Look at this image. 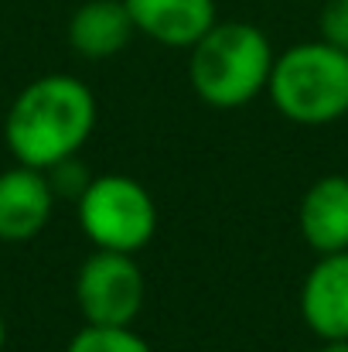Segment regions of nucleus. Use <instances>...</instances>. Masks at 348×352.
I'll list each match as a JSON object with an SVG mask.
<instances>
[{"label":"nucleus","mask_w":348,"mask_h":352,"mask_svg":"<svg viewBox=\"0 0 348 352\" xmlns=\"http://www.w3.org/2000/svg\"><path fill=\"white\" fill-rule=\"evenodd\" d=\"M96 113V96L82 79L48 72L14 96L3 117V144L17 164L48 171L86 147Z\"/></svg>","instance_id":"obj_1"},{"label":"nucleus","mask_w":348,"mask_h":352,"mask_svg":"<svg viewBox=\"0 0 348 352\" xmlns=\"http://www.w3.org/2000/svg\"><path fill=\"white\" fill-rule=\"evenodd\" d=\"M277 52L263 28L249 21H216L188 48V79L195 96L212 110H242L266 93Z\"/></svg>","instance_id":"obj_2"},{"label":"nucleus","mask_w":348,"mask_h":352,"mask_svg":"<svg viewBox=\"0 0 348 352\" xmlns=\"http://www.w3.org/2000/svg\"><path fill=\"white\" fill-rule=\"evenodd\" d=\"M266 96L273 110L301 126L348 117V52L314 38L277 55Z\"/></svg>","instance_id":"obj_3"},{"label":"nucleus","mask_w":348,"mask_h":352,"mask_svg":"<svg viewBox=\"0 0 348 352\" xmlns=\"http://www.w3.org/2000/svg\"><path fill=\"white\" fill-rule=\"evenodd\" d=\"M76 216L93 250L140 253L157 236V202L130 175H96L76 202Z\"/></svg>","instance_id":"obj_4"},{"label":"nucleus","mask_w":348,"mask_h":352,"mask_svg":"<svg viewBox=\"0 0 348 352\" xmlns=\"http://www.w3.org/2000/svg\"><path fill=\"white\" fill-rule=\"evenodd\" d=\"M143 298L147 280L133 253L93 250L76 274V308L86 325H133Z\"/></svg>","instance_id":"obj_5"},{"label":"nucleus","mask_w":348,"mask_h":352,"mask_svg":"<svg viewBox=\"0 0 348 352\" xmlns=\"http://www.w3.org/2000/svg\"><path fill=\"white\" fill-rule=\"evenodd\" d=\"M301 318L321 342L348 339V250L325 253L304 274Z\"/></svg>","instance_id":"obj_6"},{"label":"nucleus","mask_w":348,"mask_h":352,"mask_svg":"<svg viewBox=\"0 0 348 352\" xmlns=\"http://www.w3.org/2000/svg\"><path fill=\"white\" fill-rule=\"evenodd\" d=\"M55 202L45 171L27 164L0 171V243H31L51 223Z\"/></svg>","instance_id":"obj_7"},{"label":"nucleus","mask_w":348,"mask_h":352,"mask_svg":"<svg viewBox=\"0 0 348 352\" xmlns=\"http://www.w3.org/2000/svg\"><path fill=\"white\" fill-rule=\"evenodd\" d=\"M137 34L164 48H192L219 21L216 0H123Z\"/></svg>","instance_id":"obj_8"},{"label":"nucleus","mask_w":348,"mask_h":352,"mask_svg":"<svg viewBox=\"0 0 348 352\" xmlns=\"http://www.w3.org/2000/svg\"><path fill=\"white\" fill-rule=\"evenodd\" d=\"M297 230L318 256L348 250V175H321L308 185Z\"/></svg>","instance_id":"obj_9"},{"label":"nucleus","mask_w":348,"mask_h":352,"mask_svg":"<svg viewBox=\"0 0 348 352\" xmlns=\"http://www.w3.org/2000/svg\"><path fill=\"white\" fill-rule=\"evenodd\" d=\"M65 34H69V48L79 58L103 62L119 55L133 41L137 28L123 0H86L72 10Z\"/></svg>","instance_id":"obj_10"},{"label":"nucleus","mask_w":348,"mask_h":352,"mask_svg":"<svg viewBox=\"0 0 348 352\" xmlns=\"http://www.w3.org/2000/svg\"><path fill=\"white\" fill-rule=\"evenodd\" d=\"M65 352H154V346L133 325H82Z\"/></svg>","instance_id":"obj_11"},{"label":"nucleus","mask_w":348,"mask_h":352,"mask_svg":"<svg viewBox=\"0 0 348 352\" xmlns=\"http://www.w3.org/2000/svg\"><path fill=\"white\" fill-rule=\"evenodd\" d=\"M45 175H48V182H51L55 199H72V202H79V195H82V192L89 188V182L96 178V175H89V168L79 161V154L58 161V164L48 168Z\"/></svg>","instance_id":"obj_12"},{"label":"nucleus","mask_w":348,"mask_h":352,"mask_svg":"<svg viewBox=\"0 0 348 352\" xmlns=\"http://www.w3.org/2000/svg\"><path fill=\"white\" fill-rule=\"evenodd\" d=\"M318 38L348 52V0H325L318 10Z\"/></svg>","instance_id":"obj_13"},{"label":"nucleus","mask_w":348,"mask_h":352,"mask_svg":"<svg viewBox=\"0 0 348 352\" xmlns=\"http://www.w3.org/2000/svg\"><path fill=\"white\" fill-rule=\"evenodd\" d=\"M318 352H348V339H338V342H321Z\"/></svg>","instance_id":"obj_14"},{"label":"nucleus","mask_w":348,"mask_h":352,"mask_svg":"<svg viewBox=\"0 0 348 352\" xmlns=\"http://www.w3.org/2000/svg\"><path fill=\"white\" fill-rule=\"evenodd\" d=\"M7 346V322H3V315H0V352Z\"/></svg>","instance_id":"obj_15"}]
</instances>
